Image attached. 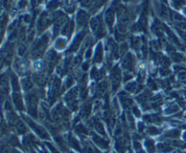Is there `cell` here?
<instances>
[{"instance_id":"obj_28","label":"cell","mask_w":186,"mask_h":153,"mask_svg":"<svg viewBox=\"0 0 186 153\" xmlns=\"http://www.w3.org/2000/svg\"><path fill=\"white\" fill-rule=\"evenodd\" d=\"M162 2H166V0H162Z\"/></svg>"},{"instance_id":"obj_3","label":"cell","mask_w":186,"mask_h":153,"mask_svg":"<svg viewBox=\"0 0 186 153\" xmlns=\"http://www.w3.org/2000/svg\"><path fill=\"white\" fill-rule=\"evenodd\" d=\"M122 80V73L121 70L118 68V66H115L112 73H111V83H112V89L113 92L116 91L117 88L120 86V83Z\"/></svg>"},{"instance_id":"obj_7","label":"cell","mask_w":186,"mask_h":153,"mask_svg":"<svg viewBox=\"0 0 186 153\" xmlns=\"http://www.w3.org/2000/svg\"><path fill=\"white\" fill-rule=\"evenodd\" d=\"M88 19H89V15L84 11V10H79L78 13H77V16H76V22H77V26L78 27H84L87 22H88Z\"/></svg>"},{"instance_id":"obj_20","label":"cell","mask_w":186,"mask_h":153,"mask_svg":"<svg viewBox=\"0 0 186 153\" xmlns=\"http://www.w3.org/2000/svg\"><path fill=\"white\" fill-rule=\"evenodd\" d=\"M135 84H136L135 83H132L128 84L125 87V90L129 92H134L137 90V85H135Z\"/></svg>"},{"instance_id":"obj_9","label":"cell","mask_w":186,"mask_h":153,"mask_svg":"<svg viewBox=\"0 0 186 153\" xmlns=\"http://www.w3.org/2000/svg\"><path fill=\"white\" fill-rule=\"evenodd\" d=\"M85 33H86L85 31H82V32H80V33L76 36L75 39L74 40L73 44L71 45V47H70L69 52H75V51H76V50L79 48V45H80L81 42L83 41L84 37H85Z\"/></svg>"},{"instance_id":"obj_22","label":"cell","mask_w":186,"mask_h":153,"mask_svg":"<svg viewBox=\"0 0 186 153\" xmlns=\"http://www.w3.org/2000/svg\"><path fill=\"white\" fill-rule=\"evenodd\" d=\"M172 1L173 7L176 8H180L182 7V5L184 4L183 0H172Z\"/></svg>"},{"instance_id":"obj_14","label":"cell","mask_w":186,"mask_h":153,"mask_svg":"<svg viewBox=\"0 0 186 153\" xmlns=\"http://www.w3.org/2000/svg\"><path fill=\"white\" fill-rule=\"evenodd\" d=\"M131 45H132V47L134 49V50H136V51H139L140 50V48H141V46H142V41H141V39L139 38V37H132V39H131Z\"/></svg>"},{"instance_id":"obj_18","label":"cell","mask_w":186,"mask_h":153,"mask_svg":"<svg viewBox=\"0 0 186 153\" xmlns=\"http://www.w3.org/2000/svg\"><path fill=\"white\" fill-rule=\"evenodd\" d=\"M66 44V40L64 38H59V39H57V41L56 43V47L58 50H61V49L65 48Z\"/></svg>"},{"instance_id":"obj_13","label":"cell","mask_w":186,"mask_h":153,"mask_svg":"<svg viewBox=\"0 0 186 153\" xmlns=\"http://www.w3.org/2000/svg\"><path fill=\"white\" fill-rule=\"evenodd\" d=\"M120 99H121L122 104H123L125 108L132 106L133 103V100H132L131 98H129L126 93H121V94H120Z\"/></svg>"},{"instance_id":"obj_19","label":"cell","mask_w":186,"mask_h":153,"mask_svg":"<svg viewBox=\"0 0 186 153\" xmlns=\"http://www.w3.org/2000/svg\"><path fill=\"white\" fill-rule=\"evenodd\" d=\"M60 6V1L59 0H53L48 4V9H56Z\"/></svg>"},{"instance_id":"obj_5","label":"cell","mask_w":186,"mask_h":153,"mask_svg":"<svg viewBox=\"0 0 186 153\" xmlns=\"http://www.w3.org/2000/svg\"><path fill=\"white\" fill-rule=\"evenodd\" d=\"M60 90V80L57 78H55L51 83V88L49 92V98L51 99V102H54L59 93Z\"/></svg>"},{"instance_id":"obj_16","label":"cell","mask_w":186,"mask_h":153,"mask_svg":"<svg viewBox=\"0 0 186 153\" xmlns=\"http://www.w3.org/2000/svg\"><path fill=\"white\" fill-rule=\"evenodd\" d=\"M80 4L84 8H93L95 0H79Z\"/></svg>"},{"instance_id":"obj_26","label":"cell","mask_w":186,"mask_h":153,"mask_svg":"<svg viewBox=\"0 0 186 153\" xmlns=\"http://www.w3.org/2000/svg\"><path fill=\"white\" fill-rule=\"evenodd\" d=\"M133 111L135 112V115H137V116H140V111H139V110L136 108V107H133Z\"/></svg>"},{"instance_id":"obj_6","label":"cell","mask_w":186,"mask_h":153,"mask_svg":"<svg viewBox=\"0 0 186 153\" xmlns=\"http://www.w3.org/2000/svg\"><path fill=\"white\" fill-rule=\"evenodd\" d=\"M114 18H115V10H114V8L111 7L110 8H108L105 12V15H104V20H105V23L106 25L108 26V27L110 29H112L113 26H114Z\"/></svg>"},{"instance_id":"obj_1","label":"cell","mask_w":186,"mask_h":153,"mask_svg":"<svg viewBox=\"0 0 186 153\" xmlns=\"http://www.w3.org/2000/svg\"><path fill=\"white\" fill-rule=\"evenodd\" d=\"M90 26H91V28L97 38H101V37L105 36L106 31H105V27H104V25L103 23L101 15L94 17L90 22Z\"/></svg>"},{"instance_id":"obj_12","label":"cell","mask_w":186,"mask_h":153,"mask_svg":"<svg viewBox=\"0 0 186 153\" xmlns=\"http://www.w3.org/2000/svg\"><path fill=\"white\" fill-rule=\"evenodd\" d=\"M152 31L160 37L162 36L163 35V28H162V26L161 25V23L157 20L154 21L153 25H152Z\"/></svg>"},{"instance_id":"obj_27","label":"cell","mask_w":186,"mask_h":153,"mask_svg":"<svg viewBox=\"0 0 186 153\" xmlns=\"http://www.w3.org/2000/svg\"><path fill=\"white\" fill-rule=\"evenodd\" d=\"M87 68H88V64H87V63L84 64V65H83V70H84V71H86Z\"/></svg>"},{"instance_id":"obj_2","label":"cell","mask_w":186,"mask_h":153,"mask_svg":"<svg viewBox=\"0 0 186 153\" xmlns=\"http://www.w3.org/2000/svg\"><path fill=\"white\" fill-rule=\"evenodd\" d=\"M48 41H49V37L47 35H44L39 40L37 41V43L35 44L34 48H33V56L35 58H39L43 55V54L47 46Z\"/></svg>"},{"instance_id":"obj_21","label":"cell","mask_w":186,"mask_h":153,"mask_svg":"<svg viewBox=\"0 0 186 153\" xmlns=\"http://www.w3.org/2000/svg\"><path fill=\"white\" fill-rule=\"evenodd\" d=\"M90 111H91V102H88L84 106V108L82 110V113H83V115L87 116L90 113Z\"/></svg>"},{"instance_id":"obj_10","label":"cell","mask_w":186,"mask_h":153,"mask_svg":"<svg viewBox=\"0 0 186 153\" xmlns=\"http://www.w3.org/2000/svg\"><path fill=\"white\" fill-rule=\"evenodd\" d=\"M74 31V22L73 21H69L67 22L64 27H63V29H62V34L64 36H70L72 35Z\"/></svg>"},{"instance_id":"obj_25","label":"cell","mask_w":186,"mask_h":153,"mask_svg":"<svg viewBox=\"0 0 186 153\" xmlns=\"http://www.w3.org/2000/svg\"><path fill=\"white\" fill-rule=\"evenodd\" d=\"M91 55H92V49L89 48V49L87 50V52L85 53V57H86V58H89V57L91 56Z\"/></svg>"},{"instance_id":"obj_23","label":"cell","mask_w":186,"mask_h":153,"mask_svg":"<svg viewBox=\"0 0 186 153\" xmlns=\"http://www.w3.org/2000/svg\"><path fill=\"white\" fill-rule=\"evenodd\" d=\"M128 50V45H127V44H125V43H123L122 45H121V46H120V48H119V53H120V55H124V53L126 52Z\"/></svg>"},{"instance_id":"obj_15","label":"cell","mask_w":186,"mask_h":153,"mask_svg":"<svg viewBox=\"0 0 186 153\" xmlns=\"http://www.w3.org/2000/svg\"><path fill=\"white\" fill-rule=\"evenodd\" d=\"M159 13H160V16L164 18V19H167L168 18V16H169V13H168V9L166 8V6L164 5H162L161 6V8L159 10Z\"/></svg>"},{"instance_id":"obj_17","label":"cell","mask_w":186,"mask_h":153,"mask_svg":"<svg viewBox=\"0 0 186 153\" xmlns=\"http://www.w3.org/2000/svg\"><path fill=\"white\" fill-rule=\"evenodd\" d=\"M14 101H15V103H16V105L18 106V109H22V107H23L22 98L19 94H15L14 95Z\"/></svg>"},{"instance_id":"obj_8","label":"cell","mask_w":186,"mask_h":153,"mask_svg":"<svg viewBox=\"0 0 186 153\" xmlns=\"http://www.w3.org/2000/svg\"><path fill=\"white\" fill-rule=\"evenodd\" d=\"M50 22H51V19H50V17L47 16V14H46V13L42 14V16H41L40 18H39L38 25H37V27H38L39 32H42L45 28H46V27L49 26Z\"/></svg>"},{"instance_id":"obj_4","label":"cell","mask_w":186,"mask_h":153,"mask_svg":"<svg viewBox=\"0 0 186 153\" xmlns=\"http://www.w3.org/2000/svg\"><path fill=\"white\" fill-rule=\"evenodd\" d=\"M122 66L124 69V72H133L134 68V58L131 53H127L123 61H122Z\"/></svg>"},{"instance_id":"obj_29","label":"cell","mask_w":186,"mask_h":153,"mask_svg":"<svg viewBox=\"0 0 186 153\" xmlns=\"http://www.w3.org/2000/svg\"><path fill=\"white\" fill-rule=\"evenodd\" d=\"M185 13H186V9H185Z\"/></svg>"},{"instance_id":"obj_24","label":"cell","mask_w":186,"mask_h":153,"mask_svg":"<svg viewBox=\"0 0 186 153\" xmlns=\"http://www.w3.org/2000/svg\"><path fill=\"white\" fill-rule=\"evenodd\" d=\"M148 85H149V87L150 88H152V90H156L157 88H158V86H157V84L154 83V81L153 80H149V82H148Z\"/></svg>"},{"instance_id":"obj_11","label":"cell","mask_w":186,"mask_h":153,"mask_svg":"<svg viewBox=\"0 0 186 153\" xmlns=\"http://www.w3.org/2000/svg\"><path fill=\"white\" fill-rule=\"evenodd\" d=\"M103 60V46L101 44H99L96 47L95 53V57H94V62L98 64L101 63Z\"/></svg>"}]
</instances>
